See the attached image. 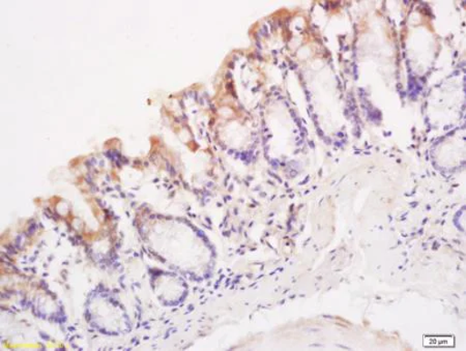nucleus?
I'll return each instance as SVG.
<instances>
[{"label": "nucleus", "mask_w": 466, "mask_h": 351, "mask_svg": "<svg viewBox=\"0 0 466 351\" xmlns=\"http://www.w3.org/2000/svg\"><path fill=\"white\" fill-rule=\"evenodd\" d=\"M86 319L95 330L106 336H124L131 331V320L125 306L109 290L92 291Z\"/></svg>", "instance_id": "1"}, {"label": "nucleus", "mask_w": 466, "mask_h": 351, "mask_svg": "<svg viewBox=\"0 0 466 351\" xmlns=\"http://www.w3.org/2000/svg\"><path fill=\"white\" fill-rule=\"evenodd\" d=\"M149 283L157 302L167 307H176L184 303L189 294V286L184 276L168 268H156L150 272Z\"/></svg>", "instance_id": "2"}]
</instances>
